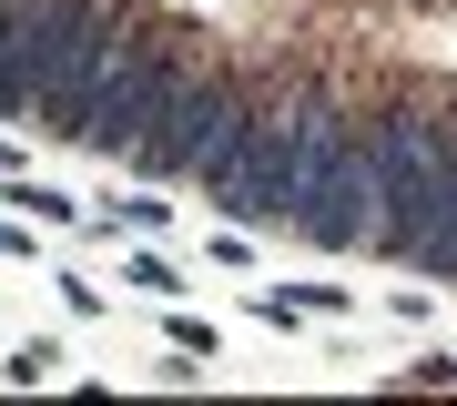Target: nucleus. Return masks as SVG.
Wrapping results in <instances>:
<instances>
[{"mask_svg": "<svg viewBox=\"0 0 457 406\" xmlns=\"http://www.w3.org/2000/svg\"><path fill=\"white\" fill-rule=\"evenodd\" d=\"M132 21H143L132 0H11L0 51H11V81H21V102H31V122L51 132V143H82L92 81L112 71V51H122Z\"/></svg>", "mask_w": 457, "mask_h": 406, "instance_id": "1", "label": "nucleus"}, {"mask_svg": "<svg viewBox=\"0 0 457 406\" xmlns=\"http://www.w3.org/2000/svg\"><path fill=\"white\" fill-rule=\"evenodd\" d=\"M173 81H183V51H173L163 31H153V21H132V31H122V51H112V71L92 81V112H82V143L122 162L132 143H143V122L163 112V92H173Z\"/></svg>", "mask_w": 457, "mask_h": 406, "instance_id": "2", "label": "nucleus"}, {"mask_svg": "<svg viewBox=\"0 0 457 406\" xmlns=\"http://www.w3.org/2000/svg\"><path fill=\"white\" fill-rule=\"evenodd\" d=\"M0 203H11L21 224H82V203H71L62 183H31V173H0Z\"/></svg>", "mask_w": 457, "mask_h": 406, "instance_id": "3", "label": "nucleus"}, {"mask_svg": "<svg viewBox=\"0 0 457 406\" xmlns=\"http://www.w3.org/2000/svg\"><path fill=\"white\" fill-rule=\"evenodd\" d=\"M163 336H173V356H224V325H213V315H163Z\"/></svg>", "mask_w": 457, "mask_h": 406, "instance_id": "4", "label": "nucleus"}, {"mask_svg": "<svg viewBox=\"0 0 457 406\" xmlns=\"http://www.w3.org/2000/svg\"><path fill=\"white\" fill-rule=\"evenodd\" d=\"M122 285H143V294H183V275L163 254H122Z\"/></svg>", "mask_w": 457, "mask_h": 406, "instance_id": "5", "label": "nucleus"}, {"mask_svg": "<svg viewBox=\"0 0 457 406\" xmlns=\"http://www.w3.org/2000/svg\"><path fill=\"white\" fill-rule=\"evenodd\" d=\"M11 376H21V386H41V376H62V345H51V336H41V345H21V356H11Z\"/></svg>", "mask_w": 457, "mask_h": 406, "instance_id": "6", "label": "nucleus"}, {"mask_svg": "<svg viewBox=\"0 0 457 406\" xmlns=\"http://www.w3.org/2000/svg\"><path fill=\"white\" fill-rule=\"evenodd\" d=\"M112 224H132V234H163V224H173V203H153V194H132V203H112Z\"/></svg>", "mask_w": 457, "mask_h": 406, "instance_id": "7", "label": "nucleus"}, {"mask_svg": "<svg viewBox=\"0 0 457 406\" xmlns=\"http://www.w3.org/2000/svg\"><path fill=\"white\" fill-rule=\"evenodd\" d=\"M407 386H457V356H417V366H407Z\"/></svg>", "mask_w": 457, "mask_h": 406, "instance_id": "8", "label": "nucleus"}]
</instances>
